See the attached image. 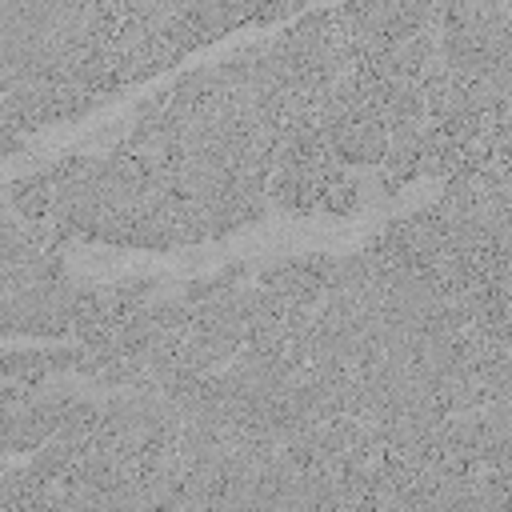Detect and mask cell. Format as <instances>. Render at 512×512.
Returning a JSON list of instances; mask_svg holds the SVG:
<instances>
[{"instance_id":"cell-1","label":"cell","mask_w":512,"mask_h":512,"mask_svg":"<svg viewBox=\"0 0 512 512\" xmlns=\"http://www.w3.org/2000/svg\"><path fill=\"white\" fill-rule=\"evenodd\" d=\"M300 4H0V160L248 24Z\"/></svg>"},{"instance_id":"cell-2","label":"cell","mask_w":512,"mask_h":512,"mask_svg":"<svg viewBox=\"0 0 512 512\" xmlns=\"http://www.w3.org/2000/svg\"><path fill=\"white\" fill-rule=\"evenodd\" d=\"M104 280L76 276L32 220L0 192V332L76 340L100 312Z\"/></svg>"}]
</instances>
